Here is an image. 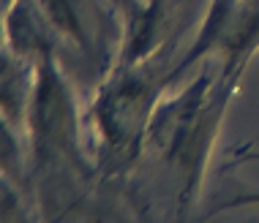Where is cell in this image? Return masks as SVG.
I'll return each mask as SVG.
<instances>
[{
	"instance_id": "obj_3",
	"label": "cell",
	"mask_w": 259,
	"mask_h": 223,
	"mask_svg": "<svg viewBox=\"0 0 259 223\" xmlns=\"http://www.w3.org/2000/svg\"><path fill=\"white\" fill-rule=\"evenodd\" d=\"M235 204H259V193H251V196H240V199H235Z\"/></svg>"
},
{
	"instance_id": "obj_2",
	"label": "cell",
	"mask_w": 259,
	"mask_h": 223,
	"mask_svg": "<svg viewBox=\"0 0 259 223\" xmlns=\"http://www.w3.org/2000/svg\"><path fill=\"white\" fill-rule=\"evenodd\" d=\"M74 134L71 123V103L66 98L60 79L52 68H44L33 95V136L41 147H66Z\"/></svg>"
},
{
	"instance_id": "obj_1",
	"label": "cell",
	"mask_w": 259,
	"mask_h": 223,
	"mask_svg": "<svg viewBox=\"0 0 259 223\" xmlns=\"http://www.w3.org/2000/svg\"><path fill=\"white\" fill-rule=\"evenodd\" d=\"M153 87L142 79H123L99 98V125L109 150L123 152L139 142L148 123Z\"/></svg>"
}]
</instances>
